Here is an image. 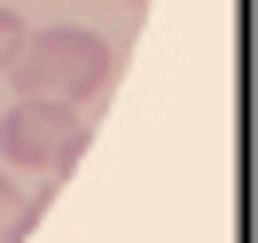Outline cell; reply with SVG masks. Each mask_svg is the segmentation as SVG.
<instances>
[{"label":"cell","mask_w":258,"mask_h":243,"mask_svg":"<svg viewBox=\"0 0 258 243\" xmlns=\"http://www.w3.org/2000/svg\"><path fill=\"white\" fill-rule=\"evenodd\" d=\"M16 39H24V16L0 0V71H8V55H16Z\"/></svg>","instance_id":"277c9868"},{"label":"cell","mask_w":258,"mask_h":243,"mask_svg":"<svg viewBox=\"0 0 258 243\" xmlns=\"http://www.w3.org/2000/svg\"><path fill=\"white\" fill-rule=\"evenodd\" d=\"M39 212H47V188H24V180L0 173V243H24L39 227Z\"/></svg>","instance_id":"3957f363"},{"label":"cell","mask_w":258,"mask_h":243,"mask_svg":"<svg viewBox=\"0 0 258 243\" xmlns=\"http://www.w3.org/2000/svg\"><path fill=\"white\" fill-rule=\"evenodd\" d=\"M79 149H86V118L71 102H24L16 94V110L0 118V157L16 173H55L63 180L79 165Z\"/></svg>","instance_id":"7a4b0ae2"},{"label":"cell","mask_w":258,"mask_h":243,"mask_svg":"<svg viewBox=\"0 0 258 243\" xmlns=\"http://www.w3.org/2000/svg\"><path fill=\"white\" fill-rule=\"evenodd\" d=\"M110 39L86 32V24H39V32L16 39V55H8V79H16L24 102H94L102 86H110Z\"/></svg>","instance_id":"6da1fadb"}]
</instances>
